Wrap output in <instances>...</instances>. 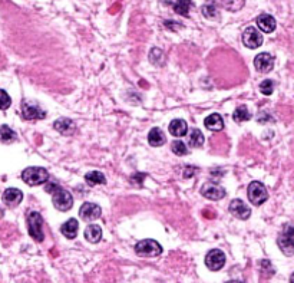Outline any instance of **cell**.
Segmentation results:
<instances>
[{
	"label": "cell",
	"mask_w": 294,
	"mask_h": 283,
	"mask_svg": "<svg viewBox=\"0 0 294 283\" xmlns=\"http://www.w3.org/2000/svg\"><path fill=\"white\" fill-rule=\"evenodd\" d=\"M45 191L50 193L53 196V200H52L53 206L59 212H68V210L72 209V206H73V197H72V194L68 190L62 189L59 184H56V183H47L45 186Z\"/></svg>",
	"instance_id": "cell-1"
},
{
	"label": "cell",
	"mask_w": 294,
	"mask_h": 283,
	"mask_svg": "<svg viewBox=\"0 0 294 283\" xmlns=\"http://www.w3.org/2000/svg\"><path fill=\"white\" fill-rule=\"evenodd\" d=\"M135 253L139 258H158L162 253V246L157 240H141L135 244Z\"/></svg>",
	"instance_id": "cell-2"
},
{
	"label": "cell",
	"mask_w": 294,
	"mask_h": 283,
	"mask_svg": "<svg viewBox=\"0 0 294 283\" xmlns=\"http://www.w3.org/2000/svg\"><path fill=\"white\" fill-rule=\"evenodd\" d=\"M277 244L280 247V250L286 255V256H293L294 255V224L287 223L283 227L281 235L277 239Z\"/></svg>",
	"instance_id": "cell-3"
},
{
	"label": "cell",
	"mask_w": 294,
	"mask_h": 283,
	"mask_svg": "<svg viewBox=\"0 0 294 283\" xmlns=\"http://www.w3.org/2000/svg\"><path fill=\"white\" fill-rule=\"evenodd\" d=\"M22 180L27 186H41L49 180V173L42 167H27L22 173Z\"/></svg>",
	"instance_id": "cell-4"
},
{
	"label": "cell",
	"mask_w": 294,
	"mask_h": 283,
	"mask_svg": "<svg viewBox=\"0 0 294 283\" xmlns=\"http://www.w3.org/2000/svg\"><path fill=\"white\" fill-rule=\"evenodd\" d=\"M27 230L29 235L33 240L41 243L45 240V233H43V218L38 212H32L27 216Z\"/></svg>",
	"instance_id": "cell-5"
},
{
	"label": "cell",
	"mask_w": 294,
	"mask_h": 283,
	"mask_svg": "<svg viewBox=\"0 0 294 283\" xmlns=\"http://www.w3.org/2000/svg\"><path fill=\"white\" fill-rule=\"evenodd\" d=\"M247 196L252 206H261L267 201L269 198V193H267V189L263 183L260 181H252L249 186V190H247Z\"/></svg>",
	"instance_id": "cell-6"
},
{
	"label": "cell",
	"mask_w": 294,
	"mask_h": 283,
	"mask_svg": "<svg viewBox=\"0 0 294 283\" xmlns=\"http://www.w3.org/2000/svg\"><path fill=\"white\" fill-rule=\"evenodd\" d=\"M226 264V255L220 249H212L205 256V266L211 272H218L224 267Z\"/></svg>",
	"instance_id": "cell-7"
},
{
	"label": "cell",
	"mask_w": 294,
	"mask_h": 283,
	"mask_svg": "<svg viewBox=\"0 0 294 283\" xmlns=\"http://www.w3.org/2000/svg\"><path fill=\"white\" fill-rule=\"evenodd\" d=\"M243 44L246 45L250 49H257L263 45V35L261 32L254 27V26H249L244 33H243Z\"/></svg>",
	"instance_id": "cell-8"
},
{
	"label": "cell",
	"mask_w": 294,
	"mask_h": 283,
	"mask_svg": "<svg viewBox=\"0 0 294 283\" xmlns=\"http://www.w3.org/2000/svg\"><path fill=\"white\" fill-rule=\"evenodd\" d=\"M22 117L24 119L33 121V119H43L46 117V112L39 105L33 102H23L22 105Z\"/></svg>",
	"instance_id": "cell-9"
},
{
	"label": "cell",
	"mask_w": 294,
	"mask_h": 283,
	"mask_svg": "<svg viewBox=\"0 0 294 283\" xmlns=\"http://www.w3.org/2000/svg\"><path fill=\"white\" fill-rule=\"evenodd\" d=\"M102 214V210L98 204L95 203H84L79 209V216L85 221H93L98 220Z\"/></svg>",
	"instance_id": "cell-10"
},
{
	"label": "cell",
	"mask_w": 294,
	"mask_h": 283,
	"mask_svg": "<svg viewBox=\"0 0 294 283\" xmlns=\"http://www.w3.org/2000/svg\"><path fill=\"white\" fill-rule=\"evenodd\" d=\"M201 194L205 197V198H208V200H215L217 201V200H221V198H224V197L227 196V191L221 186L210 181V183H207V184L203 186Z\"/></svg>",
	"instance_id": "cell-11"
},
{
	"label": "cell",
	"mask_w": 294,
	"mask_h": 283,
	"mask_svg": "<svg viewBox=\"0 0 294 283\" xmlns=\"http://www.w3.org/2000/svg\"><path fill=\"white\" fill-rule=\"evenodd\" d=\"M230 213L234 217L240 218V220H247L251 216V210L250 207L240 198H235L230 203Z\"/></svg>",
	"instance_id": "cell-12"
},
{
	"label": "cell",
	"mask_w": 294,
	"mask_h": 283,
	"mask_svg": "<svg viewBox=\"0 0 294 283\" xmlns=\"http://www.w3.org/2000/svg\"><path fill=\"white\" fill-rule=\"evenodd\" d=\"M254 66L258 72L261 73H267L270 72L274 68V58L273 55L267 53V52H263V53H258L254 59Z\"/></svg>",
	"instance_id": "cell-13"
},
{
	"label": "cell",
	"mask_w": 294,
	"mask_h": 283,
	"mask_svg": "<svg viewBox=\"0 0 294 283\" xmlns=\"http://www.w3.org/2000/svg\"><path fill=\"white\" fill-rule=\"evenodd\" d=\"M257 26L261 32L264 33H271L275 30V19H274L271 15H267V13H263L257 18Z\"/></svg>",
	"instance_id": "cell-14"
},
{
	"label": "cell",
	"mask_w": 294,
	"mask_h": 283,
	"mask_svg": "<svg viewBox=\"0 0 294 283\" xmlns=\"http://www.w3.org/2000/svg\"><path fill=\"white\" fill-rule=\"evenodd\" d=\"M53 128L58 131L59 134H62V135H72L76 131V124L69 118H59L53 124Z\"/></svg>",
	"instance_id": "cell-15"
},
{
	"label": "cell",
	"mask_w": 294,
	"mask_h": 283,
	"mask_svg": "<svg viewBox=\"0 0 294 283\" xmlns=\"http://www.w3.org/2000/svg\"><path fill=\"white\" fill-rule=\"evenodd\" d=\"M22 200H23V193L19 189H7L3 193V201L9 207H15L18 204H21Z\"/></svg>",
	"instance_id": "cell-16"
},
{
	"label": "cell",
	"mask_w": 294,
	"mask_h": 283,
	"mask_svg": "<svg viewBox=\"0 0 294 283\" xmlns=\"http://www.w3.org/2000/svg\"><path fill=\"white\" fill-rule=\"evenodd\" d=\"M78 229H79V224L76 218H69L61 226V232L66 239H75L78 235Z\"/></svg>",
	"instance_id": "cell-17"
},
{
	"label": "cell",
	"mask_w": 294,
	"mask_h": 283,
	"mask_svg": "<svg viewBox=\"0 0 294 283\" xmlns=\"http://www.w3.org/2000/svg\"><path fill=\"white\" fill-rule=\"evenodd\" d=\"M205 128L210 131H221L224 128V119L220 114H211L204 121Z\"/></svg>",
	"instance_id": "cell-18"
},
{
	"label": "cell",
	"mask_w": 294,
	"mask_h": 283,
	"mask_svg": "<svg viewBox=\"0 0 294 283\" xmlns=\"http://www.w3.org/2000/svg\"><path fill=\"white\" fill-rule=\"evenodd\" d=\"M85 239L89 243H98L102 239V229L98 224H89L85 229Z\"/></svg>",
	"instance_id": "cell-19"
},
{
	"label": "cell",
	"mask_w": 294,
	"mask_h": 283,
	"mask_svg": "<svg viewBox=\"0 0 294 283\" xmlns=\"http://www.w3.org/2000/svg\"><path fill=\"white\" fill-rule=\"evenodd\" d=\"M187 131H188V127L184 119H174L169 124V132L174 137H184L187 135Z\"/></svg>",
	"instance_id": "cell-20"
},
{
	"label": "cell",
	"mask_w": 294,
	"mask_h": 283,
	"mask_svg": "<svg viewBox=\"0 0 294 283\" xmlns=\"http://www.w3.org/2000/svg\"><path fill=\"white\" fill-rule=\"evenodd\" d=\"M148 142L152 147H161L165 144V135L159 128H152L148 134Z\"/></svg>",
	"instance_id": "cell-21"
},
{
	"label": "cell",
	"mask_w": 294,
	"mask_h": 283,
	"mask_svg": "<svg viewBox=\"0 0 294 283\" xmlns=\"http://www.w3.org/2000/svg\"><path fill=\"white\" fill-rule=\"evenodd\" d=\"M204 142H205V138H204L201 131L198 128H194L191 131V134H189V145L192 148H200V147L204 145Z\"/></svg>",
	"instance_id": "cell-22"
},
{
	"label": "cell",
	"mask_w": 294,
	"mask_h": 283,
	"mask_svg": "<svg viewBox=\"0 0 294 283\" xmlns=\"http://www.w3.org/2000/svg\"><path fill=\"white\" fill-rule=\"evenodd\" d=\"M16 140V132L12 130L9 125H1L0 127V141L4 144L13 142Z\"/></svg>",
	"instance_id": "cell-23"
},
{
	"label": "cell",
	"mask_w": 294,
	"mask_h": 283,
	"mask_svg": "<svg viewBox=\"0 0 294 283\" xmlns=\"http://www.w3.org/2000/svg\"><path fill=\"white\" fill-rule=\"evenodd\" d=\"M191 6L192 4L189 0H175L174 1V10H175V13H178L181 16H188Z\"/></svg>",
	"instance_id": "cell-24"
},
{
	"label": "cell",
	"mask_w": 294,
	"mask_h": 283,
	"mask_svg": "<svg viewBox=\"0 0 294 283\" xmlns=\"http://www.w3.org/2000/svg\"><path fill=\"white\" fill-rule=\"evenodd\" d=\"M85 180H86V183L90 184V186L105 184L106 183L105 175L102 174V173H99V171H90V173H88V174L85 175Z\"/></svg>",
	"instance_id": "cell-25"
},
{
	"label": "cell",
	"mask_w": 294,
	"mask_h": 283,
	"mask_svg": "<svg viewBox=\"0 0 294 283\" xmlns=\"http://www.w3.org/2000/svg\"><path fill=\"white\" fill-rule=\"evenodd\" d=\"M232 118H234L237 122H244V121H249V119L251 118V114H250V111L247 109V107L241 105V107H238V108L234 111Z\"/></svg>",
	"instance_id": "cell-26"
},
{
	"label": "cell",
	"mask_w": 294,
	"mask_h": 283,
	"mask_svg": "<svg viewBox=\"0 0 294 283\" xmlns=\"http://www.w3.org/2000/svg\"><path fill=\"white\" fill-rule=\"evenodd\" d=\"M149 61H151L154 65H164L165 56H164V53H162L161 49L154 47V49L151 50V53H149Z\"/></svg>",
	"instance_id": "cell-27"
},
{
	"label": "cell",
	"mask_w": 294,
	"mask_h": 283,
	"mask_svg": "<svg viewBox=\"0 0 294 283\" xmlns=\"http://www.w3.org/2000/svg\"><path fill=\"white\" fill-rule=\"evenodd\" d=\"M201 12H203V15H204L205 18H208V19H214V18L218 16V7H217L215 3H211V1L203 6Z\"/></svg>",
	"instance_id": "cell-28"
},
{
	"label": "cell",
	"mask_w": 294,
	"mask_h": 283,
	"mask_svg": "<svg viewBox=\"0 0 294 283\" xmlns=\"http://www.w3.org/2000/svg\"><path fill=\"white\" fill-rule=\"evenodd\" d=\"M221 1H223L224 7H226L227 10H230V12H238V10H241L243 6H244V3H246V0H221Z\"/></svg>",
	"instance_id": "cell-29"
},
{
	"label": "cell",
	"mask_w": 294,
	"mask_h": 283,
	"mask_svg": "<svg viewBox=\"0 0 294 283\" xmlns=\"http://www.w3.org/2000/svg\"><path fill=\"white\" fill-rule=\"evenodd\" d=\"M171 150H172V153L177 154V155H185V154L188 153L187 145H185L182 141H180V140H175V141L172 142Z\"/></svg>",
	"instance_id": "cell-30"
},
{
	"label": "cell",
	"mask_w": 294,
	"mask_h": 283,
	"mask_svg": "<svg viewBox=\"0 0 294 283\" xmlns=\"http://www.w3.org/2000/svg\"><path fill=\"white\" fill-rule=\"evenodd\" d=\"M260 91L263 95H271L274 92V81L271 79H264L260 84Z\"/></svg>",
	"instance_id": "cell-31"
},
{
	"label": "cell",
	"mask_w": 294,
	"mask_h": 283,
	"mask_svg": "<svg viewBox=\"0 0 294 283\" xmlns=\"http://www.w3.org/2000/svg\"><path fill=\"white\" fill-rule=\"evenodd\" d=\"M10 104H12V99H10L9 94H7L6 91L0 89V109H1V111L7 109L10 107Z\"/></svg>",
	"instance_id": "cell-32"
},
{
	"label": "cell",
	"mask_w": 294,
	"mask_h": 283,
	"mask_svg": "<svg viewBox=\"0 0 294 283\" xmlns=\"http://www.w3.org/2000/svg\"><path fill=\"white\" fill-rule=\"evenodd\" d=\"M145 177H147V174H144V173H136V174L131 175V181H132L134 184H136V186H142Z\"/></svg>",
	"instance_id": "cell-33"
},
{
	"label": "cell",
	"mask_w": 294,
	"mask_h": 283,
	"mask_svg": "<svg viewBox=\"0 0 294 283\" xmlns=\"http://www.w3.org/2000/svg\"><path fill=\"white\" fill-rule=\"evenodd\" d=\"M227 283H244V282H241V281H228Z\"/></svg>",
	"instance_id": "cell-34"
},
{
	"label": "cell",
	"mask_w": 294,
	"mask_h": 283,
	"mask_svg": "<svg viewBox=\"0 0 294 283\" xmlns=\"http://www.w3.org/2000/svg\"><path fill=\"white\" fill-rule=\"evenodd\" d=\"M290 283H294V273L290 276Z\"/></svg>",
	"instance_id": "cell-35"
}]
</instances>
